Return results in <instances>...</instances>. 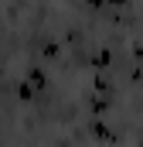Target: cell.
<instances>
[{
  "instance_id": "1",
  "label": "cell",
  "mask_w": 143,
  "mask_h": 147,
  "mask_svg": "<svg viewBox=\"0 0 143 147\" xmlns=\"http://www.w3.org/2000/svg\"><path fill=\"white\" fill-rule=\"evenodd\" d=\"M92 7H126L130 0H89Z\"/></svg>"
}]
</instances>
